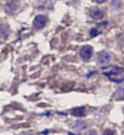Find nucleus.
Instances as JSON below:
<instances>
[{
	"mask_svg": "<svg viewBox=\"0 0 124 135\" xmlns=\"http://www.w3.org/2000/svg\"><path fill=\"white\" fill-rule=\"evenodd\" d=\"M104 134H114V133H113L112 131H108L104 132Z\"/></svg>",
	"mask_w": 124,
	"mask_h": 135,
	"instance_id": "12",
	"label": "nucleus"
},
{
	"mask_svg": "<svg viewBox=\"0 0 124 135\" xmlns=\"http://www.w3.org/2000/svg\"><path fill=\"white\" fill-rule=\"evenodd\" d=\"M95 2H97V3H103V2H104L106 0H94Z\"/></svg>",
	"mask_w": 124,
	"mask_h": 135,
	"instance_id": "11",
	"label": "nucleus"
},
{
	"mask_svg": "<svg viewBox=\"0 0 124 135\" xmlns=\"http://www.w3.org/2000/svg\"><path fill=\"white\" fill-rule=\"evenodd\" d=\"M9 26L5 24L0 25V36L4 38H6L9 36Z\"/></svg>",
	"mask_w": 124,
	"mask_h": 135,
	"instance_id": "6",
	"label": "nucleus"
},
{
	"mask_svg": "<svg viewBox=\"0 0 124 135\" xmlns=\"http://www.w3.org/2000/svg\"><path fill=\"white\" fill-rule=\"evenodd\" d=\"M80 55L83 59H89L93 55V48L90 46H85L82 48Z\"/></svg>",
	"mask_w": 124,
	"mask_h": 135,
	"instance_id": "4",
	"label": "nucleus"
},
{
	"mask_svg": "<svg viewBox=\"0 0 124 135\" xmlns=\"http://www.w3.org/2000/svg\"><path fill=\"white\" fill-rule=\"evenodd\" d=\"M17 6L13 2H9L6 5V11L9 13H13L17 9Z\"/></svg>",
	"mask_w": 124,
	"mask_h": 135,
	"instance_id": "7",
	"label": "nucleus"
},
{
	"mask_svg": "<svg viewBox=\"0 0 124 135\" xmlns=\"http://www.w3.org/2000/svg\"><path fill=\"white\" fill-rule=\"evenodd\" d=\"M75 126L77 128H78L80 130H83L84 128L86 127V124L85 123V122H77Z\"/></svg>",
	"mask_w": 124,
	"mask_h": 135,
	"instance_id": "9",
	"label": "nucleus"
},
{
	"mask_svg": "<svg viewBox=\"0 0 124 135\" xmlns=\"http://www.w3.org/2000/svg\"><path fill=\"white\" fill-rule=\"evenodd\" d=\"M85 113V108H75L72 112V114L76 115V116H82Z\"/></svg>",
	"mask_w": 124,
	"mask_h": 135,
	"instance_id": "8",
	"label": "nucleus"
},
{
	"mask_svg": "<svg viewBox=\"0 0 124 135\" xmlns=\"http://www.w3.org/2000/svg\"><path fill=\"white\" fill-rule=\"evenodd\" d=\"M104 74L108 77V78L114 82H122L123 81V69L122 67L115 66L110 70L105 71Z\"/></svg>",
	"mask_w": 124,
	"mask_h": 135,
	"instance_id": "1",
	"label": "nucleus"
},
{
	"mask_svg": "<svg viewBox=\"0 0 124 135\" xmlns=\"http://www.w3.org/2000/svg\"><path fill=\"white\" fill-rule=\"evenodd\" d=\"M90 15L94 19H100V18H101L103 17L104 12L101 9H98V8H93V9H91Z\"/></svg>",
	"mask_w": 124,
	"mask_h": 135,
	"instance_id": "5",
	"label": "nucleus"
},
{
	"mask_svg": "<svg viewBox=\"0 0 124 135\" xmlns=\"http://www.w3.org/2000/svg\"><path fill=\"white\" fill-rule=\"evenodd\" d=\"M47 23V18L43 15H38L33 21V26L36 29H40L45 26Z\"/></svg>",
	"mask_w": 124,
	"mask_h": 135,
	"instance_id": "2",
	"label": "nucleus"
},
{
	"mask_svg": "<svg viewBox=\"0 0 124 135\" xmlns=\"http://www.w3.org/2000/svg\"><path fill=\"white\" fill-rule=\"evenodd\" d=\"M100 32L94 28H93V29H91V31H90V36H97V35H98Z\"/></svg>",
	"mask_w": 124,
	"mask_h": 135,
	"instance_id": "10",
	"label": "nucleus"
},
{
	"mask_svg": "<svg viewBox=\"0 0 124 135\" xmlns=\"http://www.w3.org/2000/svg\"><path fill=\"white\" fill-rule=\"evenodd\" d=\"M97 60H98V63L100 65L105 66V65H108L111 62L112 55L108 52H102L99 55Z\"/></svg>",
	"mask_w": 124,
	"mask_h": 135,
	"instance_id": "3",
	"label": "nucleus"
}]
</instances>
